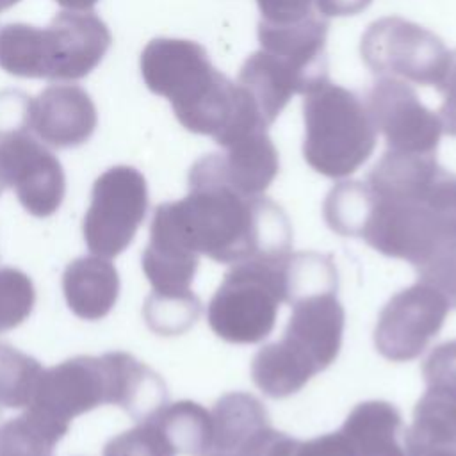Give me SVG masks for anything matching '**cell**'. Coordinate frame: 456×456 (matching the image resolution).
<instances>
[{"label":"cell","instance_id":"1","mask_svg":"<svg viewBox=\"0 0 456 456\" xmlns=\"http://www.w3.org/2000/svg\"><path fill=\"white\" fill-rule=\"evenodd\" d=\"M365 183L372 207L360 239L370 248L413 267L456 248V175L436 155L387 150Z\"/></svg>","mask_w":456,"mask_h":456},{"label":"cell","instance_id":"2","mask_svg":"<svg viewBox=\"0 0 456 456\" xmlns=\"http://www.w3.org/2000/svg\"><path fill=\"white\" fill-rule=\"evenodd\" d=\"M185 244L219 264L287 256L292 228L283 208L258 194L246 196L226 183L219 153L198 159L189 169V192L160 203Z\"/></svg>","mask_w":456,"mask_h":456},{"label":"cell","instance_id":"3","mask_svg":"<svg viewBox=\"0 0 456 456\" xmlns=\"http://www.w3.org/2000/svg\"><path fill=\"white\" fill-rule=\"evenodd\" d=\"M139 66L146 87L169 100L180 125L210 135L221 148L269 128L248 93L217 71L196 41L155 37L144 46Z\"/></svg>","mask_w":456,"mask_h":456},{"label":"cell","instance_id":"4","mask_svg":"<svg viewBox=\"0 0 456 456\" xmlns=\"http://www.w3.org/2000/svg\"><path fill=\"white\" fill-rule=\"evenodd\" d=\"M303 118V157L328 178L353 175L376 148L378 130L365 102L330 80L305 94Z\"/></svg>","mask_w":456,"mask_h":456},{"label":"cell","instance_id":"5","mask_svg":"<svg viewBox=\"0 0 456 456\" xmlns=\"http://www.w3.org/2000/svg\"><path fill=\"white\" fill-rule=\"evenodd\" d=\"M290 255V253H289ZM287 256L233 264L207 306L210 330L232 344H256L271 335L285 303Z\"/></svg>","mask_w":456,"mask_h":456},{"label":"cell","instance_id":"6","mask_svg":"<svg viewBox=\"0 0 456 456\" xmlns=\"http://www.w3.org/2000/svg\"><path fill=\"white\" fill-rule=\"evenodd\" d=\"M360 52L372 73L420 86H436L451 59L436 34L399 16L372 21L362 36Z\"/></svg>","mask_w":456,"mask_h":456},{"label":"cell","instance_id":"7","mask_svg":"<svg viewBox=\"0 0 456 456\" xmlns=\"http://www.w3.org/2000/svg\"><path fill=\"white\" fill-rule=\"evenodd\" d=\"M148 212V185L132 166H114L93 183L91 203L82 223L86 246L91 253L112 258L134 240Z\"/></svg>","mask_w":456,"mask_h":456},{"label":"cell","instance_id":"8","mask_svg":"<svg viewBox=\"0 0 456 456\" xmlns=\"http://www.w3.org/2000/svg\"><path fill=\"white\" fill-rule=\"evenodd\" d=\"M451 306L436 289L417 283L394 294L383 306L374 330V344L392 362L415 360L438 335Z\"/></svg>","mask_w":456,"mask_h":456},{"label":"cell","instance_id":"9","mask_svg":"<svg viewBox=\"0 0 456 456\" xmlns=\"http://www.w3.org/2000/svg\"><path fill=\"white\" fill-rule=\"evenodd\" d=\"M365 107L376 130L385 135L388 150L436 155L444 132L440 116L422 105L406 82L392 77L379 78L367 91Z\"/></svg>","mask_w":456,"mask_h":456},{"label":"cell","instance_id":"10","mask_svg":"<svg viewBox=\"0 0 456 456\" xmlns=\"http://www.w3.org/2000/svg\"><path fill=\"white\" fill-rule=\"evenodd\" d=\"M110 404V374L105 356H73L43 369L27 408L69 428L77 415Z\"/></svg>","mask_w":456,"mask_h":456},{"label":"cell","instance_id":"11","mask_svg":"<svg viewBox=\"0 0 456 456\" xmlns=\"http://www.w3.org/2000/svg\"><path fill=\"white\" fill-rule=\"evenodd\" d=\"M0 160L7 185L14 189L21 207L34 217L57 212L66 194L64 169L59 159L28 130L0 137Z\"/></svg>","mask_w":456,"mask_h":456},{"label":"cell","instance_id":"12","mask_svg":"<svg viewBox=\"0 0 456 456\" xmlns=\"http://www.w3.org/2000/svg\"><path fill=\"white\" fill-rule=\"evenodd\" d=\"M112 43L109 27L91 11H62L41 28L43 78L78 80L105 57Z\"/></svg>","mask_w":456,"mask_h":456},{"label":"cell","instance_id":"13","mask_svg":"<svg viewBox=\"0 0 456 456\" xmlns=\"http://www.w3.org/2000/svg\"><path fill=\"white\" fill-rule=\"evenodd\" d=\"M289 305L292 314L280 342L315 374L328 369L340 353L346 321L337 292L299 296Z\"/></svg>","mask_w":456,"mask_h":456},{"label":"cell","instance_id":"14","mask_svg":"<svg viewBox=\"0 0 456 456\" xmlns=\"http://www.w3.org/2000/svg\"><path fill=\"white\" fill-rule=\"evenodd\" d=\"M96 125V107L78 86L53 84L32 98L30 130L52 148L66 150L84 144Z\"/></svg>","mask_w":456,"mask_h":456},{"label":"cell","instance_id":"15","mask_svg":"<svg viewBox=\"0 0 456 456\" xmlns=\"http://www.w3.org/2000/svg\"><path fill=\"white\" fill-rule=\"evenodd\" d=\"M328 18L312 14L294 23H258L262 50L290 64L305 80L308 91L328 80L326 61Z\"/></svg>","mask_w":456,"mask_h":456},{"label":"cell","instance_id":"16","mask_svg":"<svg viewBox=\"0 0 456 456\" xmlns=\"http://www.w3.org/2000/svg\"><path fill=\"white\" fill-rule=\"evenodd\" d=\"M142 271L155 292L191 290L200 255L192 251L157 207L150 224V242L141 256Z\"/></svg>","mask_w":456,"mask_h":456},{"label":"cell","instance_id":"17","mask_svg":"<svg viewBox=\"0 0 456 456\" xmlns=\"http://www.w3.org/2000/svg\"><path fill=\"white\" fill-rule=\"evenodd\" d=\"M237 84L248 93L267 126L294 94L308 93L305 80L290 64L262 48L244 61Z\"/></svg>","mask_w":456,"mask_h":456},{"label":"cell","instance_id":"18","mask_svg":"<svg viewBox=\"0 0 456 456\" xmlns=\"http://www.w3.org/2000/svg\"><path fill=\"white\" fill-rule=\"evenodd\" d=\"M62 292L69 310L84 321L103 319L119 296V274L103 256H78L62 273Z\"/></svg>","mask_w":456,"mask_h":456},{"label":"cell","instance_id":"19","mask_svg":"<svg viewBox=\"0 0 456 456\" xmlns=\"http://www.w3.org/2000/svg\"><path fill=\"white\" fill-rule=\"evenodd\" d=\"M103 356L110 372V404L121 406L137 422L167 404V387L155 370L125 351Z\"/></svg>","mask_w":456,"mask_h":456},{"label":"cell","instance_id":"20","mask_svg":"<svg viewBox=\"0 0 456 456\" xmlns=\"http://www.w3.org/2000/svg\"><path fill=\"white\" fill-rule=\"evenodd\" d=\"M406 456H422L435 449H456V387L428 385L413 410V422L404 429Z\"/></svg>","mask_w":456,"mask_h":456},{"label":"cell","instance_id":"21","mask_svg":"<svg viewBox=\"0 0 456 456\" xmlns=\"http://www.w3.org/2000/svg\"><path fill=\"white\" fill-rule=\"evenodd\" d=\"M219 153L221 173L228 185L246 196L262 194L280 171L278 151L267 130L251 132Z\"/></svg>","mask_w":456,"mask_h":456},{"label":"cell","instance_id":"22","mask_svg":"<svg viewBox=\"0 0 456 456\" xmlns=\"http://www.w3.org/2000/svg\"><path fill=\"white\" fill-rule=\"evenodd\" d=\"M340 431L351 440L360 456H406L403 417L388 401H363L346 417Z\"/></svg>","mask_w":456,"mask_h":456},{"label":"cell","instance_id":"23","mask_svg":"<svg viewBox=\"0 0 456 456\" xmlns=\"http://www.w3.org/2000/svg\"><path fill=\"white\" fill-rule=\"evenodd\" d=\"M176 454L203 456L212 442V415L194 401L164 404L151 417Z\"/></svg>","mask_w":456,"mask_h":456},{"label":"cell","instance_id":"24","mask_svg":"<svg viewBox=\"0 0 456 456\" xmlns=\"http://www.w3.org/2000/svg\"><path fill=\"white\" fill-rule=\"evenodd\" d=\"M253 383L271 399L299 392L314 374L297 362L280 342L262 346L251 360Z\"/></svg>","mask_w":456,"mask_h":456},{"label":"cell","instance_id":"25","mask_svg":"<svg viewBox=\"0 0 456 456\" xmlns=\"http://www.w3.org/2000/svg\"><path fill=\"white\" fill-rule=\"evenodd\" d=\"M68 429L28 408L0 426V456H52Z\"/></svg>","mask_w":456,"mask_h":456},{"label":"cell","instance_id":"26","mask_svg":"<svg viewBox=\"0 0 456 456\" xmlns=\"http://www.w3.org/2000/svg\"><path fill=\"white\" fill-rule=\"evenodd\" d=\"M372 198L365 182H338L326 196L322 216L326 224L344 237H362L370 216Z\"/></svg>","mask_w":456,"mask_h":456},{"label":"cell","instance_id":"27","mask_svg":"<svg viewBox=\"0 0 456 456\" xmlns=\"http://www.w3.org/2000/svg\"><path fill=\"white\" fill-rule=\"evenodd\" d=\"M201 314V301L192 290L151 292L142 308V315L151 331L164 337L182 335L194 326Z\"/></svg>","mask_w":456,"mask_h":456},{"label":"cell","instance_id":"28","mask_svg":"<svg viewBox=\"0 0 456 456\" xmlns=\"http://www.w3.org/2000/svg\"><path fill=\"white\" fill-rule=\"evenodd\" d=\"M0 68L14 77L43 78L41 28L7 23L0 28Z\"/></svg>","mask_w":456,"mask_h":456},{"label":"cell","instance_id":"29","mask_svg":"<svg viewBox=\"0 0 456 456\" xmlns=\"http://www.w3.org/2000/svg\"><path fill=\"white\" fill-rule=\"evenodd\" d=\"M41 363L9 344H0V406L25 408L34 397Z\"/></svg>","mask_w":456,"mask_h":456},{"label":"cell","instance_id":"30","mask_svg":"<svg viewBox=\"0 0 456 456\" xmlns=\"http://www.w3.org/2000/svg\"><path fill=\"white\" fill-rule=\"evenodd\" d=\"M36 289L28 274L0 267V333L20 326L34 310Z\"/></svg>","mask_w":456,"mask_h":456},{"label":"cell","instance_id":"31","mask_svg":"<svg viewBox=\"0 0 456 456\" xmlns=\"http://www.w3.org/2000/svg\"><path fill=\"white\" fill-rule=\"evenodd\" d=\"M103 456H176V452L155 420L146 419L110 438Z\"/></svg>","mask_w":456,"mask_h":456},{"label":"cell","instance_id":"32","mask_svg":"<svg viewBox=\"0 0 456 456\" xmlns=\"http://www.w3.org/2000/svg\"><path fill=\"white\" fill-rule=\"evenodd\" d=\"M417 269L419 281L436 289L445 296L451 308H456V248L431 255Z\"/></svg>","mask_w":456,"mask_h":456},{"label":"cell","instance_id":"33","mask_svg":"<svg viewBox=\"0 0 456 456\" xmlns=\"http://www.w3.org/2000/svg\"><path fill=\"white\" fill-rule=\"evenodd\" d=\"M30 105L32 98L21 91L0 93V137L14 132L30 130Z\"/></svg>","mask_w":456,"mask_h":456},{"label":"cell","instance_id":"34","mask_svg":"<svg viewBox=\"0 0 456 456\" xmlns=\"http://www.w3.org/2000/svg\"><path fill=\"white\" fill-rule=\"evenodd\" d=\"M422 376L428 385L445 383L456 387V338L438 344L424 360Z\"/></svg>","mask_w":456,"mask_h":456},{"label":"cell","instance_id":"35","mask_svg":"<svg viewBox=\"0 0 456 456\" xmlns=\"http://www.w3.org/2000/svg\"><path fill=\"white\" fill-rule=\"evenodd\" d=\"M315 2L317 0H256L262 21L267 23H294L319 14Z\"/></svg>","mask_w":456,"mask_h":456},{"label":"cell","instance_id":"36","mask_svg":"<svg viewBox=\"0 0 456 456\" xmlns=\"http://www.w3.org/2000/svg\"><path fill=\"white\" fill-rule=\"evenodd\" d=\"M294 456H360L351 440L338 429L306 442H297Z\"/></svg>","mask_w":456,"mask_h":456},{"label":"cell","instance_id":"37","mask_svg":"<svg viewBox=\"0 0 456 456\" xmlns=\"http://www.w3.org/2000/svg\"><path fill=\"white\" fill-rule=\"evenodd\" d=\"M435 87L444 98L438 109L442 128L447 135L456 137V50L451 52L447 71Z\"/></svg>","mask_w":456,"mask_h":456},{"label":"cell","instance_id":"38","mask_svg":"<svg viewBox=\"0 0 456 456\" xmlns=\"http://www.w3.org/2000/svg\"><path fill=\"white\" fill-rule=\"evenodd\" d=\"M372 0H317L315 9L321 16H353L370 5Z\"/></svg>","mask_w":456,"mask_h":456},{"label":"cell","instance_id":"39","mask_svg":"<svg viewBox=\"0 0 456 456\" xmlns=\"http://www.w3.org/2000/svg\"><path fill=\"white\" fill-rule=\"evenodd\" d=\"M61 7L69 9V11H91L98 0H55Z\"/></svg>","mask_w":456,"mask_h":456},{"label":"cell","instance_id":"40","mask_svg":"<svg viewBox=\"0 0 456 456\" xmlns=\"http://www.w3.org/2000/svg\"><path fill=\"white\" fill-rule=\"evenodd\" d=\"M422 456H456V449H451V447H445V449H435V451H429Z\"/></svg>","mask_w":456,"mask_h":456},{"label":"cell","instance_id":"41","mask_svg":"<svg viewBox=\"0 0 456 456\" xmlns=\"http://www.w3.org/2000/svg\"><path fill=\"white\" fill-rule=\"evenodd\" d=\"M9 187L7 185V178H5V171H4V166H2V160H0V194L4 192V189Z\"/></svg>","mask_w":456,"mask_h":456},{"label":"cell","instance_id":"42","mask_svg":"<svg viewBox=\"0 0 456 456\" xmlns=\"http://www.w3.org/2000/svg\"><path fill=\"white\" fill-rule=\"evenodd\" d=\"M20 0H0V11H5V9H9V7H12V5H16Z\"/></svg>","mask_w":456,"mask_h":456}]
</instances>
